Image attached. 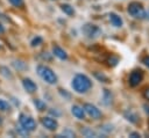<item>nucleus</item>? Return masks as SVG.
I'll return each instance as SVG.
<instances>
[{
  "mask_svg": "<svg viewBox=\"0 0 149 138\" xmlns=\"http://www.w3.org/2000/svg\"><path fill=\"white\" fill-rule=\"evenodd\" d=\"M144 19H147L149 21V9L147 12H144Z\"/></svg>",
  "mask_w": 149,
  "mask_h": 138,
  "instance_id": "35",
  "label": "nucleus"
},
{
  "mask_svg": "<svg viewBox=\"0 0 149 138\" xmlns=\"http://www.w3.org/2000/svg\"><path fill=\"white\" fill-rule=\"evenodd\" d=\"M143 80V72L141 70H134L128 78V82L132 87H135L137 85L141 83V81Z\"/></svg>",
  "mask_w": 149,
  "mask_h": 138,
  "instance_id": "7",
  "label": "nucleus"
},
{
  "mask_svg": "<svg viewBox=\"0 0 149 138\" xmlns=\"http://www.w3.org/2000/svg\"><path fill=\"white\" fill-rule=\"evenodd\" d=\"M0 74L3 77V78H6V79H13V74H12V72L8 70V67H6V66H0Z\"/></svg>",
  "mask_w": 149,
  "mask_h": 138,
  "instance_id": "18",
  "label": "nucleus"
},
{
  "mask_svg": "<svg viewBox=\"0 0 149 138\" xmlns=\"http://www.w3.org/2000/svg\"><path fill=\"white\" fill-rule=\"evenodd\" d=\"M9 3L14 7H17V8H22L24 6V1L23 0H8Z\"/></svg>",
  "mask_w": 149,
  "mask_h": 138,
  "instance_id": "25",
  "label": "nucleus"
},
{
  "mask_svg": "<svg viewBox=\"0 0 149 138\" xmlns=\"http://www.w3.org/2000/svg\"><path fill=\"white\" fill-rule=\"evenodd\" d=\"M9 109H10L9 103H8L6 100L0 99V110H1V111H8Z\"/></svg>",
  "mask_w": 149,
  "mask_h": 138,
  "instance_id": "23",
  "label": "nucleus"
},
{
  "mask_svg": "<svg viewBox=\"0 0 149 138\" xmlns=\"http://www.w3.org/2000/svg\"><path fill=\"white\" fill-rule=\"evenodd\" d=\"M61 9H62V12H63L64 14H66L68 16H72V15L74 14L73 7H72L71 5H69V3H63V5H61Z\"/></svg>",
  "mask_w": 149,
  "mask_h": 138,
  "instance_id": "15",
  "label": "nucleus"
},
{
  "mask_svg": "<svg viewBox=\"0 0 149 138\" xmlns=\"http://www.w3.org/2000/svg\"><path fill=\"white\" fill-rule=\"evenodd\" d=\"M22 86H23L24 90L27 93H29V94H33V93H35L37 90V85L29 78H24L22 80Z\"/></svg>",
  "mask_w": 149,
  "mask_h": 138,
  "instance_id": "9",
  "label": "nucleus"
},
{
  "mask_svg": "<svg viewBox=\"0 0 149 138\" xmlns=\"http://www.w3.org/2000/svg\"><path fill=\"white\" fill-rule=\"evenodd\" d=\"M71 112H72V115H73L76 118H78V119H84V118H85V110H84L83 107H80V106H78V104H73V106L71 107Z\"/></svg>",
  "mask_w": 149,
  "mask_h": 138,
  "instance_id": "12",
  "label": "nucleus"
},
{
  "mask_svg": "<svg viewBox=\"0 0 149 138\" xmlns=\"http://www.w3.org/2000/svg\"><path fill=\"white\" fill-rule=\"evenodd\" d=\"M41 123H42V125H43L47 130H49V131H55V130L58 128V122H57L55 118L49 117V116L42 117V118H41Z\"/></svg>",
  "mask_w": 149,
  "mask_h": 138,
  "instance_id": "8",
  "label": "nucleus"
},
{
  "mask_svg": "<svg viewBox=\"0 0 149 138\" xmlns=\"http://www.w3.org/2000/svg\"><path fill=\"white\" fill-rule=\"evenodd\" d=\"M42 43H43V38H42L41 36H36V37H34V38L31 39V42H30V45H31L33 48H36V46L41 45Z\"/></svg>",
  "mask_w": 149,
  "mask_h": 138,
  "instance_id": "21",
  "label": "nucleus"
},
{
  "mask_svg": "<svg viewBox=\"0 0 149 138\" xmlns=\"http://www.w3.org/2000/svg\"><path fill=\"white\" fill-rule=\"evenodd\" d=\"M118 63H119V58L116 56H114V55H111L107 58V64L109 66H115V65H118Z\"/></svg>",
  "mask_w": 149,
  "mask_h": 138,
  "instance_id": "22",
  "label": "nucleus"
},
{
  "mask_svg": "<svg viewBox=\"0 0 149 138\" xmlns=\"http://www.w3.org/2000/svg\"><path fill=\"white\" fill-rule=\"evenodd\" d=\"M34 106L36 107V109H37L38 111H44V110L47 109L45 102L42 101V100H40V99H35V100H34Z\"/></svg>",
  "mask_w": 149,
  "mask_h": 138,
  "instance_id": "17",
  "label": "nucleus"
},
{
  "mask_svg": "<svg viewBox=\"0 0 149 138\" xmlns=\"http://www.w3.org/2000/svg\"><path fill=\"white\" fill-rule=\"evenodd\" d=\"M12 64H13V66H14L17 71H24V70L27 68L26 63H23L22 60H14Z\"/></svg>",
  "mask_w": 149,
  "mask_h": 138,
  "instance_id": "19",
  "label": "nucleus"
},
{
  "mask_svg": "<svg viewBox=\"0 0 149 138\" xmlns=\"http://www.w3.org/2000/svg\"><path fill=\"white\" fill-rule=\"evenodd\" d=\"M108 19H109V22L114 27V28H121L123 26V20L121 19L120 15H118L116 13L114 12H111L108 14Z\"/></svg>",
  "mask_w": 149,
  "mask_h": 138,
  "instance_id": "10",
  "label": "nucleus"
},
{
  "mask_svg": "<svg viewBox=\"0 0 149 138\" xmlns=\"http://www.w3.org/2000/svg\"><path fill=\"white\" fill-rule=\"evenodd\" d=\"M81 135H83L84 137H99V136H100L97 131H94V130L91 129V128H84V129L81 130Z\"/></svg>",
  "mask_w": 149,
  "mask_h": 138,
  "instance_id": "16",
  "label": "nucleus"
},
{
  "mask_svg": "<svg viewBox=\"0 0 149 138\" xmlns=\"http://www.w3.org/2000/svg\"><path fill=\"white\" fill-rule=\"evenodd\" d=\"M1 49H2V46H1V44H0V50H1Z\"/></svg>",
  "mask_w": 149,
  "mask_h": 138,
  "instance_id": "37",
  "label": "nucleus"
},
{
  "mask_svg": "<svg viewBox=\"0 0 149 138\" xmlns=\"http://www.w3.org/2000/svg\"><path fill=\"white\" fill-rule=\"evenodd\" d=\"M17 132H19V135H21V136H28V135L30 133L29 131H27L26 129H23L21 125H20V128H19V131H17Z\"/></svg>",
  "mask_w": 149,
  "mask_h": 138,
  "instance_id": "27",
  "label": "nucleus"
},
{
  "mask_svg": "<svg viewBox=\"0 0 149 138\" xmlns=\"http://www.w3.org/2000/svg\"><path fill=\"white\" fill-rule=\"evenodd\" d=\"M43 59H47V60H51V56L48 55V52H42V56H41Z\"/></svg>",
  "mask_w": 149,
  "mask_h": 138,
  "instance_id": "31",
  "label": "nucleus"
},
{
  "mask_svg": "<svg viewBox=\"0 0 149 138\" xmlns=\"http://www.w3.org/2000/svg\"><path fill=\"white\" fill-rule=\"evenodd\" d=\"M143 96H144L146 100L149 101V87H147V88L144 89V92H143Z\"/></svg>",
  "mask_w": 149,
  "mask_h": 138,
  "instance_id": "30",
  "label": "nucleus"
},
{
  "mask_svg": "<svg viewBox=\"0 0 149 138\" xmlns=\"http://www.w3.org/2000/svg\"><path fill=\"white\" fill-rule=\"evenodd\" d=\"M100 130L104 131L105 133H111V132L114 130V128H113L112 124H104L102 126H100Z\"/></svg>",
  "mask_w": 149,
  "mask_h": 138,
  "instance_id": "26",
  "label": "nucleus"
},
{
  "mask_svg": "<svg viewBox=\"0 0 149 138\" xmlns=\"http://www.w3.org/2000/svg\"><path fill=\"white\" fill-rule=\"evenodd\" d=\"M49 114L55 115V117H58V116H61L62 112H61L59 110H57V109H55V110H54V109H50V110H49Z\"/></svg>",
  "mask_w": 149,
  "mask_h": 138,
  "instance_id": "28",
  "label": "nucleus"
},
{
  "mask_svg": "<svg viewBox=\"0 0 149 138\" xmlns=\"http://www.w3.org/2000/svg\"><path fill=\"white\" fill-rule=\"evenodd\" d=\"M37 74L49 85H56L57 83V75L55 74V72L45 65H38L37 66Z\"/></svg>",
  "mask_w": 149,
  "mask_h": 138,
  "instance_id": "2",
  "label": "nucleus"
},
{
  "mask_svg": "<svg viewBox=\"0 0 149 138\" xmlns=\"http://www.w3.org/2000/svg\"><path fill=\"white\" fill-rule=\"evenodd\" d=\"M0 16H1V14H0Z\"/></svg>",
  "mask_w": 149,
  "mask_h": 138,
  "instance_id": "38",
  "label": "nucleus"
},
{
  "mask_svg": "<svg viewBox=\"0 0 149 138\" xmlns=\"http://www.w3.org/2000/svg\"><path fill=\"white\" fill-rule=\"evenodd\" d=\"M62 136H64V137H68V138H71V137H74L76 136V133L72 131V130H70V129H65L61 135H58L57 137H62Z\"/></svg>",
  "mask_w": 149,
  "mask_h": 138,
  "instance_id": "24",
  "label": "nucleus"
},
{
  "mask_svg": "<svg viewBox=\"0 0 149 138\" xmlns=\"http://www.w3.org/2000/svg\"><path fill=\"white\" fill-rule=\"evenodd\" d=\"M127 12L134 19H144V12L146 10H144L143 6L140 2H137V1H132L128 5Z\"/></svg>",
  "mask_w": 149,
  "mask_h": 138,
  "instance_id": "3",
  "label": "nucleus"
},
{
  "mask_svg": "<svg viewBox=\"0 0 149 138\" xmlns=\"http://www.w3.org/2000/svg\"><path fill=\"white\" fill-rule=\"evenodd\" d=\"M123 116H125V118H126L129 123H132V124H137V123H139V116H137V114L134 112V111H132V110L125 111V112H123Z\"/></svg>",
  "mask_w": 149,
  "mask_h": 138,
  "instance_id": "13",
  "label": "nucleus"
},
{
  "mask_svg": "<svg viewBox=\"0 0 149 138\" xmlns=\"http://www.w3.org/2000/svg\"><path fill=\"white\" fill-rule=\"evenodd\" d=\"M84 110H85V114H87L91 118H93V119H99V118H101V116H102V112L100 111V109H98L94 104H92V103H85L84 104Z\"/></svg>",
  "mask_w": 149,
  "mask_h": 138,
  "instance_id": "6",
  "label": "nucleus"
},
{
  "mask_svg": "<svg viewBox=\"0 0 149 138\" xmlns=\"http://www.w3.org/2000/svg\"><path fill=\"white\" fill-rule=\"evenodd\" d=\"M52 55L57 57L61 60H66L68 59V53L64 49H62L59 45H54L52 46Z\"/></svg>",
  "mask_w": 149,
  "mask_h": 138,
  "instance_id": "11",
  "label": "nucleus"
},
{
  "mask_svg": "<svg viewBox=\"0 0 149 138\" xmlns=\"http://www.w3.org/2000/svg\"><path fill=\"white\" fill-rule=\"evenodd\" d=\"M143 109H144V112L149 116V104H147V103H146V104H143Z\"/></svg>",
  "mask_w": 149,
  "mask_h": 138,
  "instance_id": "32",
  "label": "nucleus"
},
{
  "mask_svg": "<svg viewBox=\"0 0 149 138\" xmlns=\"http://www.w3.org/2000/svg\"><path fill=\"white\" fill-rule=\"evenodd\" d=\"M102 103L105 104V106H109V104H112V102H113V94L111 93V90H108V89H104L102 90Z\"/></svg>",
  "mask_w": 149,
  "mask_h": 138,
  "instance_id": "14",
  "label": "nucleus"
},
{
  "mask_svg": "<svg viewBox=\"0 0 149 138\" xmlns=\"http://www.w3.org/2000/svg\"><path fill=\"white\" fill-rule=\"evenodd\" d=\"M142 63L149 68V56H144L143 57V59H142Z\"/></svg>",
  "mask_w": 149,
  "mask_h": 138,
  "instance_id": "29",
  "label": "nucleus"
},
{
  "mask_svg": "<svg viewBox=\"0 0 149 138\" xmlns=\"http://www.w3.org/2000/svg\"><path fill=\"white\" fill-rule=\"evenodd\" d=\"M3 32H5V27L0 23V34H3Z\"/></svg>",
  "mask_w": 149,
  "mask_h": 138,
  "instance_id": "36",
  "label": "nucleus"
},
{
  "mask_svg": "<svg viewBox=\"0 0 149 138\" xmlns=\"http://www.w3.org/2000/svg\"><path fill=\"white\" fill-rule=\"evenodd\" d=\"M83 32L85 34L86 37L88 38H97L101 35V29L97 26V24H93V23H86L84 27H83Z\"/></svg>",
  "mask_w": 149,
  "mask_h": 138,
  "instance_id": "5",
  "label": "nucleus"
},
{
  "mask_svg": "<svg viewBox=\"0 0 149 138\" xmlns=\"http://www.w3.org/2000/svg\"><path fill=\"white\" fill-rule=\"evenodd\" d=\"M19 123H20V125L23 129H26L29 132H33L36 129V122H35V119L31 116L21 114L20 115V118H19Z\"/></svg>",
  "mask_w": 149,
  "mask_h": 138,
  "instance_id": "4",
  "label": "nucleus"
},
{
  "mask_svg": "<svg viewBox=\"0 0 149 138\" xmlns=\"http://www.w3.org/2000/svg\"><path fill=\"white\" fill-rule=\"evenodd\" d=\"M71 87L72 89L78 93V94H85L92 88V81L91 79L83 73H78L72 78L71 81Z\"/></svg>",
  "mask_w": 149,
  "mask_h": 138,
  "instance_id": "1",
  "label": "nucleus"
},
{
  "mask_svg": "<svg viewBox=\"0 0 149 138\" xmlns=\"http://www.w3.org/2000/svg\"><path fill=\"white\" fill-rule=\"evenodd\" d=\"M94 77L100 81V82H105V83H108V82H111V80L108 79V77H106L104 73H101V72H95L94 73Z\"/></svg>",
  "mask_w": 149,
  "mask_h": 138,
  "instance_id": "20",
  "label": "nucleus"
},
{
  "mask_svg": "<svg viewBox=\"0 0 149 138\" xmlns=\"http://www.w3.org/2000/svg\"><path fill=\"white\" fill-rule=\"evenodd\" d=\"M129 137L136 138V137H140V133H139V132H130V133H129Z\"/></svg>",
  "mask_w": 149,
  "mask_h": 138,
  "instance_id": "33",
  "label": "nucleus"
},
{
  "mask_svg": "<svg viewBox=\"0 0 149 138\" xmlns=\"http://www.w3.org/2000/svg\"><path fill=\"white\" fill-rule=\"evenodd\" d=\"M59 93H61V94H62V95H63V96H64V95H65V96H66V97H68V99H69V97H70V94H69V93H66V92H63V89H59Z\"/></svg>",
  "mask_w": 149,
  "mask_h": 138,
  "instance_id": "34",
  "label": "nucleus"
}]
</instances>
